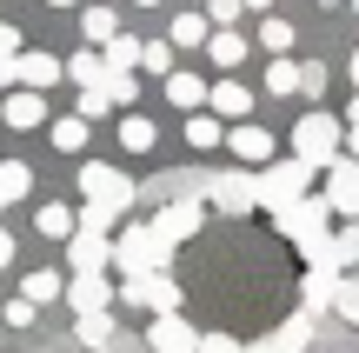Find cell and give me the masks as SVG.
<instances>
[{
	"instance_id": "obj_2",
	"label": "cell",
	"mask_w": 359,
	"mask_h": 353,
	"mask_svg": "<svg viewBox=\"0 0 359 353\" xmlns=\"http://www.w3.org/2000/svg\"><path fill=\"white\" fill-rule=\"evenodd\" d=\"M313 160H299V154H280V160H266L259 167V207L266 213H280V207H293V200H306L313 194Z\"/></svg>"
},
{
	"instance_id": "obj_6",
	"label": "cell",
	"mask_w": 359,
	"mask_h": 353,
	"mask_svg": "<svg viewBox=\"0 0 359 353\" xmlns=\"http://www.w3.org/2000/svg\"><path fill=\"white\" fill-rule=\"evenodd\" d=\"M206 200H213L219 213H253L259 207V167H233V173H219V180H206Z\"/></svg>"
},
{
	"instance_id": "obj_11",
	"label": "cell",
	"mask_w": 359,
	"mask_h": 353,
	"mask_svg": "<svg viewBox=\"0 0 359 353\" xmlns=\"http://www.w3.org/2000/svg\"><path fill=\"white\" fill-rule=\"evenodd\" d=\"M0 120H7L13 133H34V127H47V93L40 87H13V93H0Z\"/></svg>"
},
{
	"instance_id": "obj_14",
	"label": "cell",
	"mask_w": 359,
	"mask_h": 353,
	"mask_svg": "<svg viewBox=\"0 0 359 353\" xmlns=\"http://www.w3.org/2000/svg\"><path fill=\"white\" fill-rule=\"evenodd\" d=\"M147 347H154V353H200V327H193V320H180V314H154Z\"/></svg>"
},
{
	"instance_id": "obj_7",
	"label": "cell",
	"mask_w": 359,
	"mask_h": 353,
	"mask_svg": "<svg viewBox=\"0 0 359 353\" xmlns=\"http://www.w3.org/2000/svg\"><path fill=\"white\" fill-rule=\"evenodd\" d=\"M154 227H160V240H173V247H180V240H193L206 227V200L200 194H173L167 207L154 213Z\"/></svg>"
},
{
	"instance_id": "obj_45",
	"label": "cell",
	"mask_w": 359,
	"mask_h": 353,
	"mask_svg": "<svg viewBox=\"0 0 359 353\" xmlns=\"http://www.w3.org/2000/svg\"><path fill=\"white\" fill-rule=\"evenodd\" d=\"M0 87H13V53H0Z\"/></svg>"
},
{
	"instance_id": "obj_17",
	"label": "cell",
	"mask_w": 359,
	"mask_h": 353,
	"mask_svg": "<svg viewBox=\"0 0 359 353\" xmlns=\"http://www.w3.org/2000/svg\"><path fill=\"white\" fill-rule=\"evenodd\" d=\"M246 47H253V40H246L240 27H213V34H206V60H213L219 74H233V67L246 60Z\"/></svg>"
},
{
	"instance_id": "obj_47",
	"label": "cell",
	"mask_w": 359,
	"mask_h": 353,
	"mask_svg": "<svg viewBox=\"0 0 359 353\" xmlns=\"http://www.w3.org/2000/svg\"><path fill=\"white\" fill-rule=\"evenodd\" d=\"M246 13H273V0H246Z\"/></svg>"
},
{
	"instance_id": "obj_35",
	"label": "cell",
	"mask_w": 359,
	"mask_h": 353,
	"mask_svg": "<svg viewBox=\"0 0 359 353\" xmlns=\"http://www.w3.org/2000/svg\"><path fill=\"white\" fill-rule=\"evenodd\" d=\"M333 260L346 267V274L359 267V220H346V227H339V234H333Z\"/></svg>"
},
{
	"instance_id": "obj_30",
	"label": "cell",
	"mask_w": 359,
	"mask_h": 353,
	"mask_svg": "<svg viewBox=\"0 0 359 353\" xmlns=\"http://www.w3.org/2000/svg\"><path fill=\"white\" fill-rule=\"evenodd\" d=\"M80 340H87L93 353L114 347V307H100V314H80Z\"/></svg>"
},
{
	"instance_id": "obj_41",
	"label": "cell",
	"mask_w": 359,
	"mask_h": 353,
	"mask_svg": "<svg viewBox=\"0 0 359 353\" xmlns=\"http://www.w3.org/2000/svg\"><path fill=\"white\" fill-rule=\"evenodd\" d=\"M200 353H246V340H233V333H200Z\"/></svg>"
},
{
	"instance_id": "obj_1",
	"label": "cell",
	"mask_w": 359,
	"mask_h": 353,
	"mask_svg": "<svg viewBox=\"0 0 359 353\" xmlns=\"http://www.w3.org/2000/svg\"><path fill=\"white\" fill-rule=\"evenodd\" d=\"M286 140H293V154L299 160H313V167H333L339 154H346V114H326V107H306V114L293 120V133H286Z\"/></svg>"
},
{
	"instance_id": "obj_21",
	"label": "cell",
	"mask_w": 359,
	"mask_h": 353,
	"mask_svg": "<svg viewBox=\"0 0 359 353\" xmlns=\"http://www.w3.org/2000/svg\"><path fill=\"white\" fill-rule=\"evenodd\" d=\"M206 87H213V80H200V74H167V107H180V114H200L206 107Z\"/></svg>"
},
{
	"instance_id": "obj_42",
	"label": "cell",
	"mask_w": 359,
	"mask_h": 353,
	"mask_svg": "<svg viewBox=\"0 0 359 353\" xmlns=\"http://www.w3.org/2000/svg\"><path fill=\"white\" fill-rule=\"evenodd\" d=\"M346 154L359 160V93H353V100H346Z\"/></svg>"
},
{
	"instance_id": "obj_29",
	"label": "cell",
	"mask_w": 359,
	"mask_h": 353,
	"mask_svg": "<svg viewBox=\"0 0 359 353\" xmlns=\"http://www.w3.org/2000/svg\"><path fill=\"white\" fill-rule=\"evenodd\" d=\"M206 34H213V20H206V13H173V27H167L173 47H206Z\"/></svg>"
},
{
	"instance_id": "obj_12",
	"label": "cell",
	"mask_w": 359,
	"mask_h": 353,
	"mask_svg": "<svg viewBox=\"0 0 359 353\" xmlns=\"http://www.w3.org/2000/svg\"><path fill=\"white\" fill-rule=\"evenodd\" d=\"M206 107H213V114H219V120H226V127H233V120H253V107H259V93L246 87V80H233V74H219L213 87H206Z\"/></svg>"
},
{
	"instance_id": "obj_24",
	"label": "cell",
	"mask_w": 359,
	"mask_h": 353,
	"mask_svg": "<svg viewBox=\"0 0 359 353\" xmlns=\"http://www.w3.org/2000/svg\"><path fill=\"white\" fill-rule=\"evenodd\" d=\"M20 293L34 307H53V300H67V280H60V267H34V274L20 280Z\"/></svg>"
},
{
	"instance_id": "obj_34",
	"label": "cell",
	"mask_w": 359,
	"mask_h": 353,
	"mask_svg": "<svg viewBox=\"0 0 359 353\" xmlns=\"http://www.w3.org/2000/svg\"><path fill=\"white\" fill-rule=\"evenodd\" d=\"M74 114H87V120H107V114H114V93H107V80H100V87H80Z\"/></svg>"
},
{
	"instance_id": "obj_31",
	"label": "cell",
	"mask_w": 359,
	"mask_h": 353,
	"mask_svg": "<svg viewBox=\"0 0 359 353\" xmlns=\"http://www.w3.org/2000/svg\"><path fill=\"white\" fill-rule=\"evenodd\" d=\"M173 40H147V47H140V74H154V80H167L173 74Z\"/></svg>"
},
{
	"instance_id": "obj_50",
	"label": "cell",
	"mask_w": 359,
	"mask_h": 353,
	"mask_svg": "<svg viewBox=\"0 0 359 353\" xmlns=\"http://www.w3.org/2000/svg\"><path fill=\"white\" fill-rule=\"evenodd\" d=\"M133 7H160V0H133Z\"/></svg>"
},
{
	"instance_id": "obj_32",
	"label": "cell",
	"mask_w": 359,
	"mask_h": 353,
	"mask_svg": "<svg viewBox=\"0 0 359 353\" xmlns=\"http://www.w3.org/2000/svg\"><path fill=\"white\" fill-rule=\"evenodd\" d=\"M333 314L346 320V327H359V267H353V274H339V293H333Z\"/></svg>"
},
{
	"instance_id": "obj_46",
	"label": "cell",
	"mask_w": 359,
	"mask_h": 353,
	"mask_svg": "<svg viewBox=\"0 0 359 353\" xmlns=\"http://www.w3.org/2000/svg\"><path fill=\"white\" fill-rule=\"evenodd\" d=\"M246 353H280V340H273V333H266V340H253V347H246Z\"/></svg>"
},
{
	"instance_id": "obj_28",
	"label": "cell",
	"mask_w": 359,
	"mask_h": 353,
	"mask_svg": "<svg viewBox=\"0 0 359 353\" xmlns=\"http://www.w3.org/2000/svg\"><path fill=\"white\" fill-rule=\"evenodd\" d=\"M27 194H34V167L27 160H0V207H13Z\"/></svg>"
},
{
	"instance_id": "obj_27",
	"label": "cell",
	"mask_w": 359,
	"mask_h": 353,
	"mask_svg": "<svg viewBox=\"0 0 359 353\" xmlns=\"http://www.w3.org/2000/svg\"><path fill=\"white\" fill-rule=\"evenodd\" d=\"M34 227L47 240H74V227H80V207H60V200H47V207L34 213Z\"/></svg>"
},
{
	"instance_id": "obj_53",
	"label": "cell",
	"mask_w": 359,
	"mask_h": 353,
	"mask_svg": "<svg viewBox=\"0 0 359 353\" xmlns=\"http://www.w3.org/2000/svg\"><path fill=\"white\" fill-rule=\"evenodd\" d=\"M0 7H7V0H0Z\"/></svg>"
},
{
	"instance_id": "obj_40",
	"label": "cell",
	"mask_w": 359,
	"mask_h": 353,
	"mask_svg": "<svg viewBox=\"0 0 359 353\" xmlns=\"http://www.w3.org/2000/svg\"><path fill=\"white\" fill-rule=\"evenodd\" d=\"M34 320H40V307L27 300V293H13L7 300V327H34Z\"/></svg>"
},
{
	"instance_id": "obj_33",
	"label": "cell",
	"mask_w": 359,
	"mask_h": 353,
	"mask_svg": "<svg viewBox=\"0 0 359 353\" xmlns=\"http://www.w3.org/2000/svg\"><path fill=\"white\" fill-rule=\"evenodd\" d=\"M80 227H93V234H114V227H120V207H114V200H87V207H80Z\"/></svg>"
},
{
	"instance_id": "obj_51",
	"label": "cell",
	"mask_w": 359,
	"mask_h": 353,
	"mask_svg": "<svg viewBox=\"0 0 359 353\" xmlns=\"http://www.w3.org/2000/svg\"><path fill=\"white\" fill-rule=\"evenodd\" d=\"M346 7H353V13H359V0H346Z\"/></svg>"
},
{
	"instance_id": "obj_13",
	"label": "cell",
	"mask_w": 359,
	"mask_h": 353,
	"mask_svg": "<svg viewBox=\"0 0 359 353\" xmlns=\"http://www.w3.org/2000/svg\"><path fill=\"white\" fill-rule=\"evenodd\" d=\"M53 80H67V60H60V53H40V47H20V53H13V87H40V93H47Z\"/></svg>"
},
{
	"instance_id": "obj_15",
	"label": "cell",
	"mask_w": 359,
	"mask_h": 353,
	"mask_svg": "<svg viewBox=\"0 0 359 353\" xmlns=\"http://www.w3.org/2000/svg\"><path fill=\"white\" fill-rule=\"evenodd\" d=\"M67 307H74V314L114 307V280H107V274H74V280H67Z\"/></svg>"
},
{
	"instance_id": "obj_38",
	"label": "cell",
	"mask_w": 359,
	"mask_h": 353,
	"mask_svg": "<svg viewBox=\"0 0 359 353\" xmlns=\"http://www.w3.org/2000/svg\"><path fill=\"white\" fill-rule=\"evenodd\" d=\"M107 93H114V107H133L140 100V74H107Z\"/></svg>"
},
{
	"instance_id": "obj_4",
	"label": "cell",
	"mask_w": 359,
	"mask_h": 353,
	"mask_svg": "<svg viewBox=\"0 0 359 353\" xmlns=\"http://www.w3.org/2000/svg\"><path fill=\"white\" fill-rule=\"evenodd\" d=\"M120 300L140 307V314H180V280L167 274V267H154V274H120Z\"/></svg>"
},
{
	"instance_id": "obj_19",
	"label": "cell",
	"mask_w": 359,
	"mask_h": 353,
	"mask_svg": "<svg viewBox=\"0 0 359 353\" xmlns=\"http://www.w3.org/2000/svg\"><path fill=\"white\" fill-rule=\"evenodd\" d=\"M187 147H193V154H219V147H226V120H219L213 107L187 114Z\"/></svg>"
},
{
	"instance_id": "obj_18",
	"label": "cell",
	"mask_w": 359,
	"mask_h": 353,
	"mask_svg": "<svg viewBox=\"0 0 359 353\" xmlns=\"http://www.w3.org/2000/svg\"><path fill=\"white\" fill-rule=\"evenodd\" d=\"M47 140H53V154H87L93 120L87 114H60V120H47Z\"/></svg>"
},
{
	"instance_id": "obj_10",
	"label": "cell",
	"mask_w": 359,
	"mask_h": 353,
	"mask_svg": "<svg viewBox=\"0 0 359 353\" xmlns=\"http://www.w3.org/2000/svg\"><path fill=\"white\" fill-rule=\"evenodd\" d=\"M67 267H74V274H107V267H114V234L74 227V240H67Z\"/></svg>"
},
{
	"instance_id": "obj_22",
	"label": "cell",
	"mask_w": 359,
	"mask_h": 353,
	"mask_svg": "<svg viewBox=\"0 0 359 353\" xmlns=\"http://www.w3.org/2000/svg\"><path fill=\"white\" fill-rule=\"evenodd\" d=\"M114 140H120V154H154V147H160V127L147 114H120V133H114Z\"/></svg>"
},
{
	"instance_id": "obj_39",
	"label": "cell",
	"mask_w": 359,
	"mask_h": 353,
	"mask_svg": "<svg viewBox=\"0 0 359 353\" xmlns=\"http://www.w3.org/2000/svg\"><path fill=\"white\" fill-rule=\"evenodd\" d=\"M240 13H246V0H206V20L213 27H233Z\"/></svg>"
},
{
	"instance_id": "obj_44",
	"label": "cell",
	"mask_w": 359,
	"mask_h": 353,
	"mask_svg": "<svg viewBox=\"0 0 359 353\" xmlns=\"http://www.w3.org/2000/svg\"><path fill=\"white\" fill-rule=\"evenodd\" d=\"M0 267H13V234H7V220H0Z\"/></svg>"
},
{
	"instance_id": "obj_37",
	"label": "cell",
	"mask_w": 359,
	"mask_h": 353,
	"mask_svg": "<svg viewBox=\"0 0 359 353\" xmlns=\"http://www.w3.org/2000/svg\"><path fill=\"white\" fill-rule=\"evenodd\" d=\"M273 340H280V353H299V347L313 340V320H306V314H293V320H286L280 333H273Z\"/></svg>"
},
{
	"instance_id": "obj_26",
	"label": "cell",
	"mask_w": 359,
	"mask_h": 353,
	"mask_svg": "<svg viewBox=\"0 0 359 353\" xmlns=\"http://www.w3.org/2000/svg\"><path fill=\"white\" fill-rule=\"evenodd\" d=\"M67 80H74V87H100V80H107V53H100V47L67 53Z\"/></svg>"
},
{
	"instance_id": "obj_16",
	"label": "cell",
	"mask_w": 359,
	"mask_h": 353,
	"mask_svg": "<svg viewBox=\"0 0 359 353\" xmlns=\"http://www.w3.org/2000/svg\"><path fill=\"white\" fill-rule=\"evenodd\" d=\"M259 93H266V100H299V60H293V53H266Z\"/></svg>"
},
{
	"instance_id": "obj_36",
	"label": "cell",
	"mask_w": 359,
	"mask_h": 353,
	"mask_svg": "<svg viewBox=\"0 0 359 353\" xmlns=\"http://www.w3.org/2000/svg\"><path fill=\"white\" fill-rule=\"evenodd\" d=\"M299 100H326V60H299Z\"/></svg>"
},
{
	"instance_id": "obj_52",
	"label": "cell",
	"mask_w": 359,
	"mask_h": 353,
	"mask_svg": "<svg viewBox=\"0 0 359 353\" xmlns=\"http://www.w3.org/2000/svg\"><path fill=\"white\" fill-rule=\"evenodd\" d=\"M100 353H114V347H100Z\"/></svg>"
},
{
	"instance_id": "obj_5",
	"label": "cell",
	"mask_w": 359,
	"mask_h": 353,
	"mask_svg": "<svg viewBox=\"0 0 359 353\" xmlns=\"http://www.w3.org/2000/svg\"><path fill=\"white\" fill-rule=\"evenodd\" d=\"M80 194H87V200H114V207L127 213V207H133V194H140V187H133L127 173L114 167V160H80Z\"/></svg>"
},
{
	"instance_id": "obj_3",
	"label": "cell",
	"mask_w": 359,
	"mask_h": 353,
	"mask_svg": "<svg viewBox=\"0 0 359 353\" xmlns=\"http://www.w3.org/2000/svg\"><path fill=\"white\" fill-rule=\"evenodd\" d=\"M173 260V240H160V227L154 220H133V227H120V240H114V267L120 274H154V267H167Z\"/></svg>"
},
{
	"instance_id": "obj_8",
	"label": "cell",
	"mask_w": 359,
	"mask_h": 353,
	"mask_svg": "<svg viewBox=\"0 0 359 353\" xmlns=\"http://www.w3.org/2000/svg\"><path fill=\"white\" fill-rule=\"evenodd\" d=\"M226 154L240 160V167H266V160H280V140H273L259 120H233L226 127Z\"/></svg>"
},
{
	"instance_id": "obj_43",
	"label": "cell",
	"mask_w": 359,
	"mask_h": 353,
	"mask_svg": "<svg viewBox=\"0 0 359 353\" xmlns=\"http://www.w3.org/2000/svg\"><path fill=\"white\" fill-rule=\"evenodd\" d=\"M0 53H20V27L13 20H0Z\"/></svg>"
},
{
	"instance_id": "obj_49",
	"label": "cell",
	"mask_w": 359,
	"mask_h": 353,
	"mask_svg": "<svg viewBox=\"0 0 359 353\" xmlns=\"http://www.w3.org/2000/svg\"><path fill=\"white\" fill-rule=\"evenodd\" d=\"M47 7H53V13H60V7H80V0H47Z\"/></svg>"
},
{
	"instance_id": "obj_23",
	"label": "cell",
	"mask_w": 359,
	"mask_h": 353,
	"mask_svg": "<svg viewBox=\"0 0 359 353\" xmlns=\"http://www.w3.org/2000/svg\"><path fill=\"white\" fill-rule=\"evenodd\" d=\"M140 47H147V40L120 27V34H114V40L100 47V53H107V74H140Z\"/></svg>"
},
{
	"instance_id": "obj_9",
	"label": "cell",
	"mask_w": 359,
	"mask_h": 353,
	"mask_svg": "<svg viewBox=\"0 0 359 353\" xmlns=\"http://www.w3.org/2000/svg\"><path fill=\"white\" fill-rule=\"evenodd\" d=\"M326 207L339 213V220H359V160L339 154L333 167H326Z\"/></svg>"
},
{
	"instance_id": "obj_20",
	"label": "cell",
	"mask_w": 359,
	"mask_h": 353,
	"mask_svg": "<svg viewBox=\"0 0 359 353\" xmlns=\"http://www.w3.org/2000/svg\"><path fill=\"white\" fill-rule=\"evenodd\" d=\"M253 47H266V53H293V47H299V27L286 20V13H259Z\"/></svg>"
},
{
	"instance_id": "obj_25",
	"label": "cell",
	"mask_w": 359,
	"mask_h": 353,
	"mask_svg": "<svg viewBox=\"0 0 359 353\" xmlns=\"http://www.w3.org/2000/svg\"><path fill=\"white\" fill-rule=\"evenodd\" d=\"M80 34H87V47H107V40L120 34V13L93 0V7H80Z\"/></svg>"
},
{
	"instance_id": "obj_48",
	"label": "cell",
	"mask_w": 359,
	"mask_h": 353,
	"mask_svg": "<svg viewBox=\"0 0 359 353\" xmlns=\"http://www.w3.org/2000/svg\"><path fill=\"white\" fill-rule=\"evenodd\" d=\"M353 93H359V47H353Z\"/></svg>"
}]
</instances>
